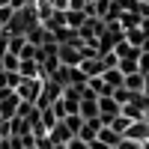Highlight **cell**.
<instances>
[{"label": "cell", "instance_id": "cell-1", "mask_svg": "<svg viewBox=\"0 0 149 149\" xmlns=\"http://www.w3.org/2000/svg\"><path fill=\"white\" fill-rule=\"evenodd\" d=\"M98 140H102L104 146H110V149H116L119 140H122V134H116L110 125H102V128H98Z\"/></svg>", "mask_w": 149, "mask_h": 149}, {"label": "cell", "instance_id": "cell-2", "mask_svg": "<svg viewBox=\"0 0 149 149\" xmlns=\"http://www.w3.org/2000/svg\"><path fill=\"white\" fill-rule=\"evenodd\" d=\"M102 78H104V84L110 86V90H119V86H125V74H122L119 69H107Z\"/></svg>", "mask_w": 149, "mask_h": 149}, {"label": "cell", "instance_id": "cell-3", "mask_svg": "<svg viewBox=\"0 0 149 149\" xmlns=\"http://www.w3.org/2000/svg\"><path fill=\"white\" fill-rule=\"evenodd\" d=\"M143 84H146V74H143V72H131V74H125V90H131V93H143Z\"/></svg>", "mask_w": 149, "mask_h": 149}, {"label": "cell", "instance_id": "cell-4", "mask_svg": "<svg viewBox=\"0 0 149 149\" xmlns=\"http://www.w3.org/2000/svg\"><path fill=\"white\" fill-rule=\"evenodd\" d=\"M119 24H122V30H134V27H140L143 18L137 15V12H122L119 15Z\"/></svg>", "mask_w": 149, "mask_h": 149}, {"label": "cell", "instance_id": "cell-5", "mask_svg": "<svg viewBox=\"0 0 149 149\" xmlns=\"http://www.w3.org/2000/svg\"><path fill=\"white\" fill-rule=\"evenodd\" d=\"M137 69H140L143 74H149V51H143V54H140V60H137Z\"/></svg>", "mask_w": 149, "mask_h": 149}, {"label": "cell", "instance_id": "cell-6", "mask_svg": "<svg viewBox=\"0 0 149 149\" xmlns=\"http://www.w3.org/2000/svg\"><path fill=\"white\" fill-rule=\"evenodd\" d=\"M116 149H140V143H137V140H128V137H122Z\"/></svg>", "mask_w": 149, "mask_h": 149}, {"label": "cell", "instance_id": "cell-7", "mask_svg": "<svg viewBox=\"0 0 149 149\" xmlns=\"http://www.w3.org/2000/svg\"><path fill=\"white\" fill-rule=\"evenodd\" d=\"M69 149H90V143H86L84 137H74V140L69 143Z\"/></svg>", "mask_w": 149, "mask_h": 149}, {"label": "cell", "instance_id": "cell-8", "mask_svg": "<svg viewBox=\"0 0 149 149\" xmlns=\"http://www.w3.org/2000/svg\"><path fill=\"white\" fill-rule=\"evenodd\" d=\"M86 3H90V0H86Z\"/></svg>", "mask_w": 149, "mask_h": 149}]
</instances>
